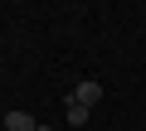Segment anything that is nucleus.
<instances>
[{
  "instance_id": "nucleus-1",
  "label": "nucleus",
  "mask_w": 146,
  "mask_h": 131,
  "mask_svg": "<svg viewBox=\"0 0 146 131\" xmlns=\"http://www.w3.org/2000/svg\"><path fill=\"white\" fill-rule=\"evenodd\" d=\"M68 102H78V107H88V112H93V107L102 102V83H93V78H88V83H78Z\"/></svg>"
},
{
  "instance_id": "nucleus-3",
  "label": "nucleus",
  "mask_w": 146,
  "mask_h": 131,
  "mask_svg": "<svg viewBox=\"0 0 146 131\" xmlns=\"http://www.w3.org/2000/svg\"><path fill=\"white\" fill-rule=\"evenodd\" d=\"M68 121H73V126H83V121H88V107H78V102H68Z\"/></svg>"
},
{
  "instance_id": "nucleus-4",
  "label": "nucleus",
  "mask_w": 146,
  "mask_h": 131,
  "mask_svg": "<svg viewBox=\"0 0 146 131\" xmlns=\"http://www.w3.org/2000/svg\"><path fill=\"white\" fill-rule=\"evenodd\" d=\"M39 131H54V126H39Z\"/></svg>"
},
{
  "instance_id": "nucleus-2",
  "label": "nucleus",
  "mask_w": 146,
  "mask_h": 131,
  "mask_svg": "<svg viewBox=\"0 0 146 131\" xmlns=\"http://www.w3.org/2000/svg\"><path fill=\"white\" fill-rule=\"evenodd\" d=\"M5 131H39V121L29 112H5Z\"/></svg>"
}]
</instances>
